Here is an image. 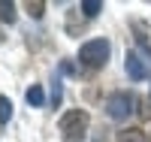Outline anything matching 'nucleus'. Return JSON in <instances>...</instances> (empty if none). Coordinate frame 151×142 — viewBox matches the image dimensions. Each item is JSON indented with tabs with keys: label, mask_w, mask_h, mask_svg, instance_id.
I'll return each mask as SVG.
<instances>
[{
	"label": "nucleus",
	"mask_w": 151,
	"mask_h": 142,
	"mask_svg": "<svg viewBox=\"0 0 151 142\" xmlns=\"http://www.w3.org/2000/svg\"><path fill=\"white\" fill-rule=\"evenodd\" d=\"M121 139H124V142H151V136H148L145 130H139V127H130V130H124Z\"/></svg>",
	"instance_id": "5"
},
{
	"label": "nucleus",
	"mask_w": 151,
	"mask_h": 142,
	"mask_svg": "<svg viewBox=\"0 0 151 142\" xmlns=\"http://www.w3.org/2000/svg\"><path fill=\"white\" fill-rule=\"evenodd\" d=\"M27 9H30V15H33V18H42V9H45V3H40V0H36V3H27Z\"/></svg>",
	"instance_id": "10"
},
{
	"label": "nucleus",
	"mask_w": 151,
	"mask_h": 142,
	"mask_svg": "<svg viewBox=\"0 0 151 142\" xmlns=\"http://www.w3.org/2000/svg\"><path fill=\"white\" fill-rule=\"evenodd\" d=\"M109 55H112L109 40H91V43H85L79 48V61L85 63V67H106Z\"/></svg>",
	"instance_id": "2"
},
{
	"label": "nucleus",
	"mask_w": 151,
	"mask_h": 142,
	"mask_svg": "<svg viewBox=\"0 0 151 142\" xmlns=\"http://www.w3.org/2000/svg\"><path fill=\"white\" fill-rule=\"evenodd\" d=\"M60 103V82L55 79V88H52V106H58Z\"/></svg>",
	"instance_id": "11"
},
{
	"label": "nucleus",
	"mask_w": 151,
	"mask_h": 142,
	"mask_svg": "<svg viewBox=\"0 0 151 142\" xmlns=\"http://www.w3.org/2000/svg\"><path fill=\"white\" fill-rule=\"evenodd\" d=\"M0 18H3L6 24L15 21V3H12V0H3V3H0Z\"/></svg>",
	"instance_id": "7"
},
{
	"label": "nucleus",
	"mask_w": 151,
	"mask_h": 142,
	"mask_svg": "<svg viewBox=\"0 0 151 142\" xmlns=\"http://www.w3.org/2000/svg\"><path fill=\"white\" fill-rule=\"evenodd\" d=\"M9 121H12V103H9L6 97H0V124L6 127Z\"/></svg>",
	"instance_id": "9"
},
{
	"label": "nucleus",
	"mask_w": 151,
	"mask_h": 142,
	"mask_svg": "<svg viewBox=\"0 0 151 142\" xmlns=\"http://www.w3.org/2000/svg\"><path fill=\"white\" fill-rule=\"evenodd\" d=\"M133 106H136V100H133V94H127V91H118V94H112V97L106 100V112H109L112 121H127L130 115L136 112Z\"/></svg>",
	"instance_id": "3"
},
{
	"label": "nucleus",
	"mask_w": 151,
	"mask_h": 142,
	"mask_svg": "<svg viewBox=\"0 0 151 142\" xmlns=\"http://www.w3.org/2000/svg\"><path fill=\"white\" fill-rule=\"evenodd\" d=\"M85 133H88V112L70 109L60 118V136H64V142H82Z\"/></svg>",
	"instance_id": "1"
},
{
	"label": "nucleus",
	"mask_w": 151,
	"mask_h": 142,
	"mask_svg": "<svg viewBox=\"0 0 151 142\" xmlns=\"http://www.w3.org/2000/svg\"><path fill=\"white\" fill-rule=\"evenodd\" d=\"M124 67H127V76H130L133 82H145V79H148V63L136 55V51H130V55H127Z\"/></svg>",
	"instance_id": "4"
},
{
	"label": "nucleus",
	"mask_w": 151,
	"mask_h": 142,
	"mask_svg": "<svg viewBox=\"0 0 151 142\" xmlns=\"http://www.w3.org/2000/svg\"><path fill=\"white\" fill-rule=\"evenodd\" d=\"M27 103H30V106H42V103H45V94H42L40 85H30L27 88Z\"/></svg>",
	"instance_id": "6"
},
{
	"label": "nucleus",
	"mask_w": 151,
	"mask_h": 142,
	"mask_svg": "<svg viewBox=\"0 0 151 142\" xmlns=\"http://www.w3.org/2000/svg\"><path fill=\"white\" fill-rule=\"evenodd\" d=\"M100 9H103V3H100V0H82V12H85L88 18L100 15Z\"/></svg>",
	"instance_id": "8"
}]
</instances>
